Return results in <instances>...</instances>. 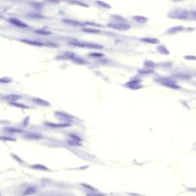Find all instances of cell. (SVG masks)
<instances>
[{
    "mask_svg": "<svg viewBox=\"0 0 196 196\" xmlns=\"http://www.w3.org/2000/svg\"><path fill=\"white\" fill-rule=\"evenodd\" d=\"M190 12L185 9H176L173 12H171L169 16L172 18L176 19H186L189 17Z\"/></svg>",
    "mask_w": 196,
    "mask_h": 196,
    "instance_id": "cell-1",
    "label": "cell"
},
{
    "mask_svg": "<svg viewBox=\"0 0 196 196\" xmlns=\"http://www.w3.org/2000/svg\"><path fill=\"white\" fill-rule=\"evenodd\" d=\"M108 26L111 28L119 30V31H126L130 28V25L127 23L123 21H117V22H111L108 24Z\"/></svg>",
    "mask_w": 196,
    "mask_h": 196,
    "instance_id": "cell-2",
    "label": "cell"
},
{
    "mask_svg": "<svg viewBox=\"0 0 196 196\" xmlns=\"http://www.w3.org/2000/svg\"><path fill=\"white\" fill-rule=\"evenodd\" d=\"M71 45H74L75 46L78 47H83V48H102L103 46L100 45H96L93 43H85V42H72Z\"/></svg>",
    "mask_w": 196,
    "mask_h": 196,
    "instance_id": "cell-3",
    "label": "cell"
},
{
    "mask_svg": "<svg viewBox=\"0 0 196 196\" xmlns=\"http://www.w3.org/2000/svg\"><path fill=\"white\" fill-rule=\"evenodd\" d=\"M160 84H162L165 87L169 88H172V89H179L180 88L175 81L170 80V79H162V81H160Z\"/></svg>",
    "mask_w": 196,
    "mask_h": 196,
    "instance_id": "cell-4",
    "label": "cell"
},
{
    "mask_svg": "<svg viewBox=\"0 0 196 196\" xmlns=\"http://www.w3.org/2000/svg\"><path fill=\"white\" fill-rule=\"evenodd\" d=\"M38 192V189L35 186H28L21 194V196H29L35 194Z\"/></svg>",
    "mask_w": 196,
    "mask_h": 196,
    "instance_id": "cell-5",
    "label": "cell"
},
{
    "mask_svg": "<svg viewBox=\"0 0 196 196\" xmlns=\"http://www.w3.org/2000/svg\"><path fill=\"white\" fill-rule=\"evenodd\" d=\"M126 86L130 88H133V89H137L139 88H141L140 81L139 79L138 80H132L126 84Z\"/></svg>",
    "mask_w": 196,
    "mask_h": 196,
    "instance_id": "cell-6",
    "label": "cell"
},
{
    "mask_svg": "<svg viewBox=\"0 0 196 196\" xmlns=\"http://www.w3.org/2000/svg\"><path fill=\"white\" fill-rule=\"evenodd\" d=\"M9 21H10L12 24H13V25H16V26H18V27H21V28L28 27V25H27L25 23H24V22H22L21 21H20V20H18V19H17V18H9Z\"/></svg>",
    "mask_w": 196,
    "mask_h": 196,
    "instance_id": "cell-7",
    "label": "cell"
},
{
    "mask_svg": "<svg viewBox=\"0 0 196 196\" xmlns=\"http://www.w3.org/2000/svg\"><path fill=\"white\" fill-rule=\"evenodd\" d=\"M20 41L24 42V43H27L28 45H35V46H42V45H44V43H42V42H39V41H32V40H28V39H21Z\"/></svg>",
    "mask_w": 196,
    "mask_h": 196,
    "instance_id": "cell-8",
    "label": "cell"
},
{
    "mask_svg": "<svg viewBox=\"0 0 196 196\" xmlns=\"http://www.w3.org/2000/svg\"><path fill=\"white\" fill-rule=\"evenodd\" d=\"M183 29H184L183 26H176V27H172V28L168 29L167 33L168 34H174V33L179 32V31H182Z\"/></svg>",
    "mask_w": 196,
    "mask_h": 196,
    "instance_id": "cell-9",
    "label": "cell"
},
{
    "mask_svg": "<svg viewBox=\"0 0 196 196\" xmlns=\"http://www.w3.org/2000/svg\"><path fill=\"white\" fill-rule=\"evenodd\" d=\"M142 41H144L148 44H159V40L156 38H141L140 39Z\"/></svg>",
    "mask_w": 196,
    "mask_h": 196,
    "instance_id": "cell-10",
    "label": "cell"
},
{
    "mask_svg": "<svg viewBox=\"0 0 196 196\" xmlns=\"http://www.w3.org/2000/svg\"><path fill=\"white\" fill-rule=\"evenodd\" d=\"M63 21L65 23H68L69 25H78V26L83 25L82 23H81L78 21H75V20H71V19H64V20H63Z\"/></svg>",
    "mask_w": 196,
    "mask_h": 196,
    "instance_id": "cell-11",
    "label": "cell"
},
{
    "mask_svg": "<svg viewBox=\"0 0 196 196\" xmlns=\"http://www.w3.org/2000/svg\"><path fill=\"white\" fill-rule=\"evenodd\" d=\"M157 50H158V51H159V53H161V54H162V55H169V50H168L164 45H160L159 47H158Z\"/></svg>",
    "mask_w": 196,
    "mask_h": 196,
    "instance_id": "cell-12",
    "label": "cell"
},
{
    "mask_svg": "<svg viewBox=\"0 0 196 196\" xmlns=\"http://www.w3.org/2000/svg\"><path fill=\"white\" fill-rule=\"evenodd\" d=\"M31 168L34 169H38V170H44V171H48V169L43 166V165H40V164H35V165H33L31 166Z\"/></svg>",
    "mask_w": 196,
    "mask_h": 196,
    "instance_id": "cell-13",
    "label": "cell"
},
{
    "mask_svg": "<svg viewBox=\"0 0 196 196\" xmlns=\"http://www.w3.org/2000/svg\"><path fill=\"white\" fill-rule=\"evenodd\" d=\"M5 99L8 100H12V102H13V101H15V100H17L21 99V96L16 95V94H9V95L5 96Z\"/></svg>",
    "mask_w": 196,
    "mask_h": 196,
    "instance_id": "cell-14",
    "label": "cell"
},
{
    "mask_svg": "<svg viewBox=\"0 0 196 196\" xmlns=\"http://www.w3.org/2000/svg\"><path fill=\"white\" fill-rule=\"evenodd\" d=\"M33 101H34L35 103H36L37 104H38V105L48 106V105L50 104V103H48L47 101H45V100H41V99H40V98H35V99H33Z\"/></svg>",
    "mask_w": 196,
    "mask_h": 196,
    "instance_id": "cell-15",
    "label": "cell"
},
{
    "mask_svg": "<svg viewBox=\"0 0 196 196\" xmlns=\"http://www.w3.org/2000/svg\"><path fill=\"white\" fill-rule=\"evenodd\" d=\"M25 136L30 139H40L41 137L40 134H37V133H27Z\"/></svg>",
    "mask_w": 196,
    "mask_h": 196,
    "instance_id": "cell-16",
    "label": "cell"
},
{
    "mask_svg": "<svg viewBox=\"0 0 196 196\" xmlns=\"http://www.w3.org/2000/svg\"><path fill=\"white\" fill-rule=\"evenodd\" d=\"M133 18L138 22H146L147 21V18L143 16H134Z\"/></svg>",
    "mask_w": 196,
    "mask_h": 196,
    "instance_id": "cell-17",
    "label": "cell"
},
{
    "mask_svg": "<svg viewBox=\"0 0 196 196\" xmlns=\"http://www.w3.org/2000/svg\"><path fill=\"white\" fill-rule=\"evenodd\" d=\"M5 130L10 133H21L22 132V130L16 129V128H7Z\"/></svg>",
    "mask_w": 196,
    "mask_h": 196,
    "instance_id": "cell-18",
    "label": "cell"
},
{
    "mask_svg": "<svg viewBox=\"0 0 196 196\" xmlns=\"http://www.w3.org/2000/svg\"><path fill=\"white\" fill-rule=\"evenodd\" d=\"M36 33L38 34H40V35H51V33L48 31H45V30H36L35 31Z\"/></svg>",
    "mask_w": 196,
    "mask_h": 196,
    "instance_id": "cell-19",
    "label": "cell"
},
{
    "mask_svg": "<svg viewBox=\"0 0 196 196\" xmlns=\"http://www.w3.org/2000/svg\"><path fill=\"white\" fill-rule=\"evenodd\" d=\"M85 32H90V33H98L100 32L99 30H94V29H84L83 30Z\"/></svg>",
    "mask_w": 196,
    "mask_h": 196,
    "instance_id": "cell-20",
    "label": "cell"
},
{
    "mask_svg": "<svg viewBox=\"0 0 196 196\" xmlns=\"http://www.w3.org/2000/svg\"><path fill=\"white\" fill-rule=\"evenodd\" d=\"M97 3L100 4V5H102V6L104 7V8H110V5H108V4H106V3H105V2H97Z\"/></svg>",
    "mask_w": 196,
    "mask_h": 196,
    "instance_id": "cell-21",
    "label": "cell"
},
{
    "mask_svg": "<svg viewBox=\"0 0 196 196\" xmlns=\"http://www.w3.org/2000/svg\"><path fill=\"white\" fill-rule=\"evenodd\" d=\"M87 196H105L104 195H103V194H100V193H89V194H88Z\"/></svg>",
    "mask_w": 196,
    "mask_h": 196,
    "instance_id": "cell-22",
    "label": "cell"
},
{
    "mask_svg": "<svg viewBox=\"0 0 196 196\" xmlns=\"http://www.w3.org/2000/svg\"><path fill=\"white\" fill-rule=\"evenodd\" d=\"M186 59L187 60H196L195 56H192V55H189V56H186L185 57Z\"/></svg>",
    "mask_w": 196,
    "mask_h": 196,
    "instance_id": "cell-23",
    "label": "cell"
},
{
    "mask_svg": "<svg viewBox=\"0 0 196 196\" xmlns=\"http://www.w3.org/2000/svg\"><path fill=\"white\" fill-rule=\"evenodd\" d=\"M190 15H191V16H192L194 19H195L196 20V11H192V12H190Z\"/></svg>",
    "mask_w": 196,
    "mask_h": 196,
    "instance_id": "cell-24",
    "label": "cell"
},
{
    "mask_svg": "<svg viewBox=\"0 0 196 196\" xmlns=\"http://www.w3.org/2000/svg\"><path fill=\"white\" fill-rule=\"evenodd\" d=\"M11 82V80H7V79H0V83H9Z\"/></svg>",
    "mask_w": 196,
    "mask_h": 196,
    "instance_id": "cell-25",
    "label": "cell"
},
{
    "mask_svg": "<svg viewBox=\"0 0 196 196\" xmlns=\"http://www.w3.org/2000/svg\"><path fill=\"white\" fill-rule=\"evenodd\" d=\"M39 196H61L60 195H58V194H44V195H41Z\"/></svg>",
    "mask_w": 196,
    "mask_h": 196,
    "instance_id": "cell-26",
    "label": "cell"
},
{
    "mask_svg": "<svg viewBox=\"0 0 196 196\" xmlns=\"http://www.w3.org/2000/svg\"><path fill=\"white\" fill-rule=\"evenodd\" d=\"M139 72H140L141 74H144V73H146V74H149V73L152 72V71H149H149H140Z\"/></svg>",
    "mask_w": 196,
    "mask_h": 196,
    "instance_id": "cell-27",
    "label": "cell"
},
{
    "mask_svg": "<svg viewBox=\"0 0 196 196\" xmlns=\"http://www.w3.org/2000/svg\"><path fill=\"white\" fill-rule=\"evenodd\" d=\"M91 56H97V57H102L103 55L102 54H91Z\"/></svg>",
    "mask_w": 196,
    "mask_h": 196,
    "instance_id": "cell-28",
    "label": "cell"
}]
</instances>
